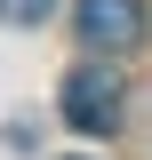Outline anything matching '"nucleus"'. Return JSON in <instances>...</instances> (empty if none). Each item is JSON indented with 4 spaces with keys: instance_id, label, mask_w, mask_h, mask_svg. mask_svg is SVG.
I'll use <instances>...</instances> for the list:
<instances>
[{
    "instance_id": "2",
    "label": "nucleus",
    "mask_w": 152,
    "mask_h": 160,
    "mask_svg": "<svg viewBox=\"0 0 152 160\" xmlns=\"http://www.w3.org/2000/svg\"><path fill=\"white\" fill-rule=\"evenodd\" d=\"M72 24H80V48L120 56V48H136V40H144V0H80Z\"/></svg>"
},
{
    "instance_id": "3",
    "label": "nucleus",
    "mask_w": 152,
    "mask_h": 160,
    "mask_svg": "<svg viewBox=\"0 0 152 160\" xmlns=\"http://www.w3.org/2000/svg\"><path fill=\"white\" fill-rule=\"evenodd\" d=\"M56 0H0V24H48Z\"/></svg>"
},
{
    "instance_id": "1",
    "label": "nucleus",
    "mask_w": 152,
    "mask_h": 160,
    "mask_svg": "<svg viewBox=\"0 0 152 160\" xmlns=\"http://www.w3.org/2000/svg\"><path fill=\"white\" fill-rule=\"evenodd\" d=\"M120 104H128V88H120V72L104 56L72 64V80H64V120H72L80 136H104V128H120Z\"/></svg>"
}]
</instances>
